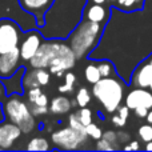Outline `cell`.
<instances>
[{
    "mask_svg": "<svg viewBox=\"0 0 152 152\" xmlns=\"http://www.w3.org/2000/svg\"><path fill=\"white\" fill-rule=\"evenodd\" d=\"M152 53V0L136 11H123L111 5L99 44L88 55V60L108 59L118 75L128 84L132 72Z\"/></svg>",
    "mask_w": 152,
    "mask_h": 152,
    "instance_id": "obj_1",
    "label": "cell"
},
{
    "mask_svg": "<svg viewBox=\"0 0 152 152\" xmlns=\"http://www.w3.org/2000/svg\"><path fill=\"white\" fill-rule=\"evenodd\" d=\"M103 29H104V24L94 23L86 19H81L79 21V24L66 39L74 50L77 60L87 59L89 53L96 48L103 35Z\"/></svg>",
    "mask_w": 152,
    "mask_h": 152,
    "instance_id": "obj_2",
    "label": "cell"
},
{
    "mask_svg": "<svg viewBox=\"0 0 152 152\" xmlns=\"http://www.w3.org/2000/svg\"><path fill=\"white\" fill-rule=\"evenodd\" d=\"M128 84L119 75L102 77L92 84V95L103 107L105 113L112 115L118 111L126 97V88Z\"/></svg>",
    "mask_w": 152,
    "mask_h": 152,
    "instance_id": "obj_3",
    "label": "cell"
},
{
    "mask_svg": "<svg viewBox=\"0 0 152 152\" xmlns=\"http://www.w3.org/2000/svg\"><path fill=\"white\" fill-rule=\"evenodd\" d=\"M5 119L18 124L23 134H31L37 128V121L31 112V107L23 94L8 95L3 102Z\"/></svg>",
    "mask_w": 152,
    "mask_h": 152,
    "instance_id": "obj_4",
    "label": "cell"
},
{
    "mask_svg": "<svg viewBox=\"0 0 152 152\" xmlns=\"http://www.w3.org/2000/svg\"><path fill=\"white\" fill-rule=\"evenodd\" d=\"M88 135L87 132L77 131L72 127L67 126L63 128L55 129L51 134L52 147L60 151H77L87 148L88 144Z\"/></svg>",
    "mask_w": 152,
    "mask_h": 152,
    "instance_id": "obj_5",
    "label": "cell"
},
{
    "mask_svg": "<svg viewBox=\"0 0 152 152\" xmlns=\"http://www.w3.org/2000/svg\"><path fill=\"white\" fill-rule=\"evenodd\" d=\"M0 19L13 20L24 32L39 28L36 18L21 7L20 0H0Z\"/></svg>",
    "mask_w": 152,
    "mask_h": 152,
    "instance_id": "obj_6",
    "label": "cell"
},
{
    "mask_svg": "<svg viewBox=\"0 0 152 152\" xmlns=\"http://www.w3.org/2000/svg\"><path fill=\"white\" fill-rule=\"evenodd\" d=\"M24 31L11 19H0V55L19 48Z\"/></svg>",
    "mask_w": 152,
    "mask_h": 152,
    "instance_id": "obj_7",
    "label": "cell"
},
{
    "mask_svg": "<svg viewBox=\"0 0 152 152\" xmlns=\"http://www.w3.org/2000/svg\"><path fill=\"white\" fill-rule=\"evenodd\" d=\"M76 61H77V58H76L74 50L67 43V40L63 39L58 53H56V56L52 59V61L48 66V69H50L51 75L61 77L67 71H71L76 66Z\"/></svg>",
    "mask_w": 152,
    "mask_h": 152,
    "instance_id": "obj_8",
    "label": "cell"
},
{
    "mask_svg": "<svg viewBox=\"0 0 152 152\" xmlns=\"http://www.w3.org/2000/svg\"><path fill=\"white\" fill-rule=\"evenodd\" d=\"M61 42L63 39H45L44 37L37 52L28 61V66L32 68H48L50 63L58 53Z\"/></svg>",
    "mask_w": 152,
    "mask_h": 152,
    "instance_id": "obj_9",
    "label": "cell"
},
{
    "mask_svg": "<svg viewBox=\"0 0 152 152\" xmlns=\"http://www.w3.org/2000/svg\"><path fill=\"white\" fill-rule=\"evenodd\" d=\"M43 40H44V36L42 35L39 28H34L24 32L23 39H21L20 45H19L21 60L28 63L35 56V53L37 52V50L40 48Z\"/></svg>",
    "mask_w": 152,
    "mask_h": 152,
    "instance_id": "obj_10",
    "label": "cell"
},
{
    "mask_svg": "<svg viewBox=\"0 0 152 152\" xmlns=\"http://www.w3.org/2000/svg\"><path fill=\"white\" fill-rule=\"evenodd\" d=\"M23 131L18 124L7 120L0 123V150L1 151H10L13 150L18 140L21 137Z\"/></svg>",
    "mask_w": 152,
    "mask_h": 152,
    "instance_id": "obj_11",
    "label": "cell"
},
{
    "mask_svg": "<svg viewBox=\"0 0 152 152\" xmlns=\"http://www.w3.org/2000/svg\"><path fill=\"white\" fill-rule=\"evenodd\" d=\"M124 104L129 110H135L137 107H145L148 110L152 108V91L150 88L134 87V89L128 91L124 97Z\"/></svg>",
    "mask_w": 152,
    "mask_h": 152,
    "instance_id": "obj_12",
    "label": "cell"
},
{
    "mask_svg": "<svg viewBox=\"0 0 152 152\" xmlns=\"http://www.w3.org/2000/svg\"><path fill=\"white\" fill-rule=\"evenodd\" d=\"M51 81V72L48 68H32L27 67L23 77L24 91L35 87H45Z\"/></svg>",
    "mask_w": 152,
    "mask_h": 152,
    "instance_id": "obj_13",
    "label": "cell"
},
{
    "mask_svg": "<svg viewBox=\"0 0 152 152\" xmlns=\"http://www.w3.org/2000/svg\"><path fill=\"white\" fill-rule=\"evenodd\" d=\"M53 1L55 0H20V4L27 12L32 13L36 18L37 26L40 28L44 26L45 13L52 7Z\"/></svg>",
    "mask_w": 152,
    "mask_h": 152,
    "instance_id": "obj_14",
    "label": "cell"
},
{
    "mask_svg": "<svg viewBox=\"0 0 152 152\" xmlns=\"http://www.w3.org/2000/svg\"><path fill=\"white\" fill-rule=\"evenodd\" d=\"M20 61H21V56L19 48H15V50L10 51V52L1 53L0 55V79L8 77V76L15 74L21 67Z\"/></svg>",
    "mask_w": 152,
    "mask_h": 152,
    "instance_id": "obj_15",
    "label": "cell"
},
{
    "mask_svg": "<svg viewBox=\"0 0 152 152\" xmlns=\"http://www.w3.org/2000/svg\"><path fill=\"white\" fill-rule=\"evenodd\" d=\"M111 15V4H97V3H87L86 8L83 12V19L94 23L104 24L108 21Z\"/></svg>",
    "mask_w": 152,
    "mask_h": 152,
    "instance_id": "obj_16",
    "label": "cell"
},
{
    "mask_svg": "<svg viewBox=\"0 0 152 152\" xmlns=\"http://www.w3.org/2000/svg\"><path fill=\"white\" fill-rule=\"evenodd\" d=\"M151 84H152V63H150L148 60H144L132 72L129 87L150 88Z\"/></svg>",
    "mask_w": 152,
    "mask_h": 152,
    "instance_id": "obj_17",
    "label": "cell"
},
{
    "mask_svg": "<svg viewBox=\"0 0 152 152\" xmlns=\"http://www.w3.org/2000/svg\"><path fill=\"white\" fill-rule=\"evenodd\" d=\"M26 68L27 67L21 66L13 75L8 76V77L0 79L1 83H3V86H4V88H5L7 96L8 95H12V94H23L24 95L23 77H24V74H26Z\"/></svg>",
    "mask_w": 152,
    "mask_h": 152,
    "instance_id": "obj_18",
    "label": "cell"
},
{
    "mask_svg": "<svg viewBox=\"0 0 152 152\" xmlns=\"http://www.w3.org/2000/svg\"><path fill=\"white\" fill-rule=\"evenodd\" d=\"M48 107H50V112L52 115H66V113L71 112V110L74 108L72 107V100L69 97L64 96V94L52 97Z\"/></svg>",
    "mask_w": 152,
    "mask_h": 152,
    "instance_id": "obj_19",
    "label": "cell"
},
{
    "mask_svg": "<svg viewBox=\"0 0 152 152\" xmlns=\"http://www.w3.org/2000/svg\"><path fill=\"white\" fill-rule=\"evenodd\" d=\"M52 145H51V142L47 140L44 136H35L32 137L31 140H28L26 145L27 151H50L52 150Z\"/></svg>",
    "mask_w": 152,
    "mask_h": 152,
    "instance_id": "obj_20",
    "label": "cell"
},
{
    "mask_svg": "<svg viewBox=\"0 0 152 152\" xmlns=\"http://www.w3.org/2000/svg\"><path fill=\"white\" fill-rule=\"evenodd\" d=\"M84 77H86L87 83L89 84H95L96 81H99L102 79L96 60H89V63L86 66V68H84Z\"/></svg>",
    "mask_w": 152,
    "mask_h": 152,
    "instance_id": "obj_21",
    "label": "cell"
},
{
    "mask_svg": "<svg viewBox=\"0 0 152 152\" xmlns=\"http://www.w3.org/2000/svg\"><path fill=\"white\" fill-rule=\"evenodd\" d=\"M144 1L145 0H116L112 5H115L116 8L123 11H136V10H142L144 7Z\"/></svg>",
    "mask_w": 152,
    "mask_h": 152,
    "instance_id": "obj_22",
    "label": "cell"
},
{
    "mask_svg": "<svg viewBox=\"0 0 152 152\" xmlns=\"http://www.w3.org/2000/svg\"><path fill=\"white\" fill-rule=\"evenodd\" d=\"M75 83H76V75L71 71H67L64 74V83L58 87V91L60 94H71V92H74Z\"/></svg>",
    "mask_w": 152,
    "mask_h": 152,
    "instance_id": "obj_23",
    "label": "cell"
},
{
    "mask_svg": "<svg viewBox=\"0 0 152 152\" xmlns=\"http://www.w3.org/2000/svg\"><path fill=\"white\" fill-rule=\"evenodd\" d=\"M96 64H97V67H99V71H100L102 77H108V76L118 75L113 63L111 60H108V59H100V60H96Z\"/></svg>",
    "mask_w": 152,
    "mask_h": 152,
    "instance_id": "obj_24",
    "label": "cell"
},
{
    "mask_svg": "<svg viewBox=\"0 0 152 152\" xmlns=\"http://www.w3.org/2000/svg\"><path fill=\"white\" fill-rule=\"evenodd\" d=\"M91 99H92V95L87 87H80V88L76 91L75 100H76V104H77L79 108L87 107V105L91 103Z\"/></svg>",
    "mask_w": 152,
    "mask_h": 152,
    "instance_id": "obj_25",
    "label": "cell"
},
{
    "mask_svg": "<svg viewBox=\"0 0 152 152\" xmlns=\"http://www.w3.org/2000/svg\"><path fill=\"white\" fill-rule=\"evenodd\" d=\"M137 136L142 142L148 143L152 140V124L147 123V124H143V126L139 127L137 129Z\"/></svg>",
    "mask_w": 152,
    "mask_h": 152,
    "instance_id": "obj_26",
    "label": "cell"
},
{
    "mask_svg": "<svg viewBox=\"0 0 152 152\" xmlns=\"http://www.w3.org/2000/svg\"><path fill=\"white\" fill-rule=\"evenodd\" d=\"M86 132L89 139H92V140H99L103 136V129L97 124H95L94 121L89 123L88 126H86Z\"/></svg>",
    "mask_w": 152,
    "mask_h": 152,
    "instance_id": "obj_27",
    "label": "cell"
},
{
    "mask_svg": "<svg viewBox=\"0 0 152 152\" xmlns=\"http://www.w3.org/2000/svg\"><path fill=\"white\" fill-rule=\"evenodd\" d=\"M102 137H104L105 140H108V142H110L111 144L113 145L115 151L121 150V145H120V143H119V140H118V132H116V131L108 129V131L103 132V136H102Z\"/></svg>",
    "mask_w": 152,
    "mask_h": 152,
    "instance_id": "obj_28",
    "label": "cell"
},
{
    "mask_svg": "<svg viewBox=\"0 0 152 152\" xmlns=\"http://www.w3.org/2000/svg\"><path fill=\"white\" fill-rule=\"evenodd\" d=\"M76 113H77L79 119H80V121L84 126H88V124L92 123V120H94V119H92V111L87 107H81L79 111H76Z\"/></svg>",
    "mask_w": 152,
    "mask_h": 152,
    "instance_id": "obj_29",
    "label": "cell"
},
{
    "mask_svg": "<svg viewBox=\"0 0 152 152\" xmlns=\"http://www.w3.org/2000/svg\"><path fill=\"white\" fill-rule=\"evenodd\" d=\"M68 126L72 127V128H75V129H77V131L86 132V126H84V124L80 121V119H79V116H77V113H76V112L69 113V116H68Z\"/></svg>",
    "mask_w": 152,
    "mask_h": 152,
    "instance_id": "obj_30",
    "label": "cell"
},
{
    "mask_svg": "<svg viewBox=\"0 0 152 152\" xmlns=\"http://www.w3.org/2000/svg\"><path fill=\"white\" fill-rule=\"evenodd\" d=\"M97 151H115L113 145L111 144L108 140H105L104 137H100L99 140H96V145H95Z\"/></svg>",
    "mask_w": 152,
    "mask_h": 152,
    "instance_id": "obj_31",
    "label": "cell"
},
{
    "mask_svg": "<svg viewBox=\"0 0 152 152\" xmlns=\"http://www.w3.org/2000/svg\"><path fill=\"white\" fill-rule=\"evenodd\" d=\"M29 105H39V107H48L50 105V99H48L47 94H44V92H42V94L37 96V99L35 100L32 104Z\"/></svg>",
    "mask_w": 152,
    "mask_h": 152,
    "instance_id": "obj_32",
    "label": "cell"
},
{
    "mask_svg": "<svg viewBox=\"0 0 152 152\" xmlns=\"http://www.w3.org/2000/svg\"><path fill=\"white\" fill-rule=\"evenodd\" d=\"M31 107V112L35 118L37 116H44L50 112V107H39V105H29Z\"/></svg>",
    "mask_w": 152,
    "mask_h": 152,
    "instance_id": "obj_33",
    "label": "cell"
},
{
    "mask_svg": "<svg viewBox=\"0 0 152 152\" xmlns=\"http://www.w3.org/2000/svg\"><path fill=\"white\" fill-rule=\"evenodd\" d=\"M111 123L115 127H118V128H123L127 124V120L121 118L120 115H118V113H112V116H111Z\"/></svg>",
    "mask_w": 152,
    "mask_h": 152,
    "instance_id": "obj_34",
    "label": "cell"
},
{
    "mask_svg": "<svg viewBox=\"0 0 152 152\" xmlns=\"http://www.w3.org/2000/svg\"><path fill=\"white\" fill-rule=\"evenodd\" d=\"M118 140H119V143H120L121 148H123V145H124V144H127V143L131 142V135H129L128 132L118 131Z\"/></svg>",
    "mask_w": 152,
    "mask_h": 152,
    "instance_id": "obj_35",
    "label": "cell"
},
{
    "mask_svg": "<svg viewBox=\"0 0 152 152\" xmlns=\"http://www.w3.org/2000/svg\"><path fill=\"white\" fill-rule=\"evenodd\" d=\"M121 150L124 151H139L140 150V144L137 140H131L128 144H124Z\"/></svg>",
    "mask_w": 152,
    "mask_h": 152,
    "instance_id": "obj_36",
    "label": "cell"
},
{
    "mask_svg": "<svg viewBox=\"0 0 152 152\" xmlns=\"http://www.w3.org/2000/svg\"><path fill=\"white\" fill-rule=\"evenodd\" d=\"M116 112H118V115H120L121 118L126 119V120H127V119H128V116H129V108L127 107L126 104H124V105L121 104L120 107L118 108V111H116Z\"/></svg>",
    "mask_w": 152,
    "mask_h": 152,
    "instance_id": "obj_37",
    "label": "cell"
},
{
    "mask_svg": "<svg viewBox=\"0 0 152 152\" xmlns=\"http://www.w3.org/2000/svg\"><path fill=\"white\" fill-rule=\"evenodd\" d=\"M135 115L137 116V118H140V119H145V116H147V113H148V108H145V107H137V108H135Z\"/></svg>",
    "mask_w": 152,
    "mask_h": 152,
    "instance_id": "obj_38",
    "label": "cell"
},
{
    "mask_svg": "<svg viewBox=\"0 0 152 152\" xmlns=\"http://www.w3.org/2000/svg\"><path fill=\"white\" fill-rule=\"evenodd\" d=\"M5 97H7V92H5V88H4V86H3L1 80H0V103L4 102Z\"/></svg>",
    "mask_w": 152,
    "mask_h": 152,
    "instance_id": "obj_39",
    "label": "cell"
},
{
    "mask_svg": "<svg viewBox=\"0 0 152 152\" xmlns=\"http://www.w3.org/2000/svg\"><path fill=\"white\" fill-rule=\"evenodd\" d=\"M5 120V113H4V108H3V103H0V123Z\"/></svg>",
    "mask_w": 152,
    "mask_h": 152,
    "instance_id": "obj_40",
    "label": "cell"
},
{
    "mask_svg": "<svg viewBox=\"0 0 152 152\" xmlns=\"http://www.w3.org/2000/svg\"><path fill=\"white\" fill-rule=\"evenodd\" d=\"M145 120H147V123H150L152 124V108L150 111H148V113H147V116H145Z\"/></svg>",
    "mask_w": 152,
    "mask_h": 152,
    "instance_id": "obj_41",
    "label": "cell"
},
{
    "mask_svg": "<svg viewBox=\"0 0 152 152\" xmlns=\"http://www.w3.org/2000/svg\"><path fill=\"white\" fill-rule=\"evenodd\" d=\"M108 0H88V3H97V4H105Z\"/></svg>",
    "mask_w": 152,
    "mask_h": 152,
    "instance_id": "obj_42",
    "label": "cell"
},
{
    "mask_svg": "<svg viewBox=\"0 0 152 152\" xmlns=\"http://www.w3.org/2000/svg\"><path fill=\"white\" fill-rule=\"evenodd\" d=\"M145 150H147V151H152V140H151V142H148V143H145Z\"/></svg>",
    "mask_w": 152,
    "mask_h": 152,
    "instance_id": "obj_43",
    "label": "cell"
},
{
    "mask_svg": "<svg viewBox=\"0 0 152 152\" xmlns=\"http://www.w3.org/2000/svg\"><path fill=\"white\" fill-rule=\"evenodd\" d=\"M147 60H148V61H150V63H152V53H151V55H150V58H148V59H147Z\"/></svg>",
    "mask_w": 152,
    "mask_h": 152,
    "instance_id": "obj_44",
    "label": "cell"
},
{
    "mask_svg": "<svg viewBox=\"0 0 152 152\" xmlns=\"http://www.w3.org/2000/svg\"><path fill=\"white\" fill-rule=\"evenodd\" d=\"M108 1H110V4H111V5H112V4H113V3H115V1H116V0H108Z\"/></svg>",
    "mask_w": 152,
    "mask_h": 152,
    "instance_id": "obj_45",
    "label": "cell"
},
{
    "mask_svg": "<svg viewBox=\"0 0 152 152\" xmlns=\"http://www.w3.org/2000/svg\"><path fill=\"white\" fill-rule=\"evenodd\" d=\"M150 89H151V91H152V84H151V86H150Z\"/></svg>",
    "mask_w": 152,
    "mask_h": 152,
    "instance_id": "obj_46",
    "label": "cell"
}]
</instances>
